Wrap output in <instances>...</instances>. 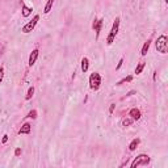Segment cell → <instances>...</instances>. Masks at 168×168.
<instances>
[{"label":"cell","instance_id":"cell-1","mask_svg":"<svg viewBox=\"0 0 168 168\" xmlns=\"http://www.w3.org/2000/svg\"><path fill=\"white\" fill-rule=\"evenodd\" d=\"M155 47L156 51L160 54H167L168 51V37L166 34H161L160 37H158V40L155 42Z\"/></svg>","mask_w":168,"mask_h":168},{"label":"cell","instance_id":"cell-2","mask_svg":"<svg viewBox=\"0 0 168 168\" xmlns=\"http://www.w3.org/2000/svg\"><path fill=\"white\" fill-rule=\"evenodd\" d=\"M120 22H121V19L120 17H116L113 25H112V29L109 32V34H108V37H106V43H108V45L113 43L114 38L117 36V33H118V29H120Z\"/></svg>","mask_w":168,"mask_h":168},{"label":"cell","instance_id":"cell-3","mask_svg":"<svg viewBox=\"0 0 168 168\" xmlns=\"http://www.w3.org/2000/svg\"><path fill=\"white\" fill-rule=\"evenodd\" d=\"M150 160L151 159H150V156L147 154H139L137 158H134V160L131 161L130 167L131 168H137L139 166H147L150 163Z\"/></svg>","mask_w":168,"mask_h":168},{"label":"cell","instance_id":"cell-4","mask_svg":"<svg viewBox=\"0 0 168 168\" xmlns=\"http://www.w3.org/2000/svg\"><path fill=\"white\" fill-rule=\"evenodd\" d=\"M89 88L92 89V91H97L101 86V75L99 74V72H93L89 76Z\"/></svg>","mask_w":168,"mask_h":168},{"label":"cell","instance_id":"cell-5","mask_svg":"<svg viewBox=\"0 0 168 168\" xmlns=\"http://www.w3.org/2000/svg\"><path fill=\"white\" fill-rule=\"evenodd\" d=\"M38 21H40V16L36 15L32 19V21L26 22V24L21 28V32H22V33H30V32H33V29L36 28V25H37V22H38Z\"/></svg>","mask_w":168,"mask_h":168},{"label":"cell","instance_id":"cell-6","mask_svg":"<svg viewBox=\"0 0 168 168\" xmlns=\"http://www.w3.org/2000/svg\"><path fill=\"white\" fill-rule=\"evenodd\" d=\"M103 24H104V20H103V19H95V20H93L92 28H93V30L96 32V38H99V36H100V32H101Z\"/></svg>","mask_w":168,"mask_h":168},{"label":"cell","instance_id":"cell-7","mask_svg":"<svg viewBox=\"0 0 168 168\" xmlns=\"http://www.w3.org/2000/svg\"><path fill=\"white\" fill-rule=\"evenodd\" d=\"M129 116H130V118H133V121H138V120H141L142 113L138 108H133V109H130V112H129Z\"/></svg>","mask_w":168,"mask_h":168},{"label":"cell","instance_id":"cell-8","mask_svg":"<svg viewBox=\"0 0 168 168\" xmlns=\"http://www.w3.org/2000/svg\"><path fill=\"white\" fill-rule=\"evenodd\" d=\"M38 55H40V50H38V49H34V50H33V51L30 53V55H29V62H28L30 67L36 63V60H37V58H38Z\"/></svg>","mask_w":168,"mask_h":168},{"label":"cell","instance_id":"cell-9","mask_svg":"<svg viewBox=\"0 0 168 168\" xmlns=\"http://www.w3.org/2000/svg\"><path fill=\"white\" fill-rule=\"evenodd\" d=\"M21 13H22V17H29V16L32 15V8H29L28 5L24 3V2H21Z\"/></svg>","mask_w":168,"mask_h":168},{"label":"cell","instance_id":"cell-10","mask_svg":"<svg viewBox=\"0 0 168 168\" xmlns=\"http://www.w3.org/2000/svg\"><path fill=\"white\" fill-rule=\"evenodd\" d=\"M32 131V125L28 124V122H25L24 125L21 126V129L19 130V134H30Z\"/></svg>","mask_w":168,"mask_h":168},{"label":"cell","instance_id":"cell-11","mask_svg":"<svg viewBox=\"0 0 168 168\" xmlns=\"http://www.w3.org/2000/svg\"><path fill=\"white\" fill-rule=\"evenodd\" d=\"M139 143H141V139H139V138H134L133 141L130 142V144H129V151H135L137 147L139 146Z\"/></svg>","mask_w":168,"mask_h":168},{"label":"cell","instance_id":"cell-12","mask_svg":"<svg viewBox=\"0 0 168 168\" xmlns=\"http://www.w3.org/2000/svg\"><path fill=\"white\" fill-rule=\"evenodd\" d=\"M150 45H151V40H147L146 42L143 43V47L141 50V55H142V57H146V55H147L148 49H150Z\"/></svg>","mask_w":168,"mask_h":168},{"label":"cell","instance_id":"cell-13","mask_svg":"<svg viewBox=\"0 0 168 168\" xmlns=\"http://www.w3.org/2000/svg\"><path fill=\"white\" fill-rule=\"evenodd\" d=\"M88 69H89V59H88L87 57H84V58L82 59V71H83V72H87Z\"/></svg>","mask_w":168,"mask_h":168},{"label":"cell","instance_id":"cell-14","mask_svg":"<svg viewBox=\"0 0 168 168\" xmlns=\"http://www.w3.org/2000/svg\"><path fill=\"white\" fill-rule=\"evenodd\" d=\"M144 67H146V63H144V62H139V63L137 64V67H135V70H134V72H135L137 75L142 74V71H143Z\"/></svg>","mask_w":168,"mask_h":168},{"label":"cell","instance_id":"cell-15","mask_svg":"<svg viewBox=\"0 0 168 168\" xmlns=\"http://www.w3.org/2000/svg\"><path fill=\"white\" fill-rule=\"evenodd\" d=\"M53 3H54V0H47V3L46 5H45V9H43V13H50V11H51L53 8Z\"/></svg>","mask_w":168,"mask_h":168},{"label":"cell","instance_id":"cell-16","mask_svg":"<svg viewBox=\"0 0 168 168\" xmlns=\"http://www.w3.org/2000/svg\"><path fill=\"white\" fill-rule=\"evenodd\" d=\"M33 95H34V87H29V89H28V92H26V95H25V100L26 101H29V100L33 97Z\"/></svg>","mask_w":168,"mask_h":168},{"label":"cell","instance_id":"cell-17","mask_svg":"<svg viewBox=\"0 0 168 168\" xmlns=\"http://www.w3.org/2000/svg\"><path fill=\"white\" fill-rule=\"evenodd\" d=\"M133 80V75H129V76H126V77H124L122 80H120L118 83L116 84V86H122V84H125V83H129V82H131Z\"/></svg>","mask_w":168,"mask_h":168},{"label":"cell","instance_id":"cell-18","mask_svg":"<svg viewBox=\"0 0 168 168\" xmlns=\"http://www.w3.org/2000/svg\"><path fill=\"white\" fill-rule=\"evenodd\" d=\"M131 124H133V118H124V120H122V122H121L122 127H127V126H130Z\"/></svg>","mask_w":168,"mask_h":168},{"label":"cell","instance_id":"cell-19","mask_svg":"<svg viewBox=\"0 0 168 168\" xmlns=\"http://www.w3.org/2000/svg\"><path fill=\"white\" fill-rule=\"evenodd\" d=\"M26 118H32V120H36V118H37V110H36V109H32V110L29 112V113H28Z\"/></svg>","mask_w":168,"mask_h":168},{"label":"cell","instance_id":"cell-20","mask_svg":"<svg viewBox=\"0 0 168 168\" xmlns=\"http://www.w3.org/2000/svg\"><path fill=\"white\" fill-rule=\"evenodd\" d=\"M3 79H4V67L2 66L0 67V83L3 82Z\"/></svg>","mask_w":168,"mask_h":168},{"label":"cell","instance_id":"cell-21","mask_svg":"<svg viewBox=\"0 0 168 168\" xmlns=\"http://www.w3.org/2000/svg\"><path fill=\"white\" fill-rule=\"evenodd\" d=\"M21 153H22L21 148H20V147H17V148L15 150V156H20V155H21Z\"/></svg>","mask_w":168,"mask_h":168},{"label":"cell","instance_id":"cell-22","mask_svg":"<svg viewBox=\"0 0 168 168\" xmlns=\"http://www.w3.org/2000/svg\"><path fill=\"white\" fill-rule=\"evenodd\" d=\"M122 63H124V58H121L120 59V62H118V64L116 66V70H120L121 69V66H122Z\"/></svg>","mask_w":168,"mask_h":168},{"label":"cell","instance_id":"cell-23","mask_svg":"<svg viewBox=\"0 0 168 168\" xmlns=\"http://www.w3.org/2000/svg\"><path fill=\"white\" fill-rule=\"evenodd\" d=\"M114 109H116V104H110V106H109V113L112 114L114 112Z\"/></svg>","mask_w":168,"mask_h":168},{"label":"cell","instance_id":"cell-24","mask_svg":"<svg viewBox=\"0 0 168 168\" xmlns=\"http://www.w3.org/2000/svg\"><path fill=\"white\" fill-rule=\"evenodd\" d=\"M8 142V135H7V134H4V135H3V139H2V143L4 144V143H7Z\"/></svg>","mask_w":168,"mask_h":168},{"label":"cell","instance_id":"cell-25","mask_svg":"<svg viewBox=\"0 0 168 168\" xmlns=\"http://www.w3.org/2000/svg\"><path fill=\"white\" fill-rule=\"evenodd\" d=\"M4 53V45L2 43V42H0V55H2Z\"/></svg>","mask_w":168,"mask_h":168},{"label":"cell","instance_id":"cell-26","mask_svg":"<svg viewBox=\"0 0 168 168\" xmlns=\"http://www.w3.org/2000/svg\"><path fill=\"white\" fill-rule=\"evenodd\" d=\"M134 93H137L135 91H130V92H129L127 95H126V97H129V96H131V95H134Z\"/></svg>","mask_w":168,"mask_h":168}]
</instances>
